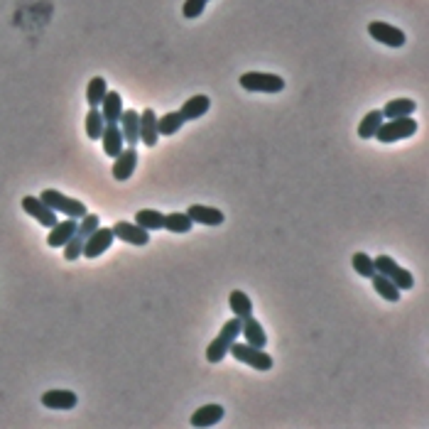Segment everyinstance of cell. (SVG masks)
I'll list each match as a JSON object with an SVG mask.
<instances>
[{
	"label": "cell",
	"instance_id": "6da1fadb",
	"mask_svg": "<svg viewBox=\"0 0 429 429\" xmlns=\"http://www.w3.org/2000/svg\"><path fill=\"white\" fill-rule=\"evenodd\" d=\"M238 336H240V319L233 317V319L226 321L221 334L209 344V349H206V361H209V363H221V361L228 356V349L233 346V341H238Z\"/></svg>",
	"mask_w": 429,
	"mask_h": 429
},
{
	"label": "cell",
	"instance_id": "7a4b0ae2",
	"mask_svg": "<svg viewBox=\"0 0 429 429\" xmlns=\"http://www.w3.org/2000/svg\"><path fill=\"white\" fill-rule=\"evenodd\" d=\"M417 133V120H412V115H405V118H388L380 123L378 133H375V140L378 143H398V140H407Z\"/></svg>",
	"mask_w": 429,
	"mask_h": 429
},
{
	"label": "cell",
	"instance_id": "3957f363",
	"mask_svg": "<svg viewBox=\"0 0 429 429\" xmlns=\"http://www.w3.org/2000/svg\"><path fill=\"white\" fill-rule=\"evenodd\" d=\"M40 199L45 201V204L50 206L52 211L69 216V219H81V216L89 214V211H86L84 201H81V199H71V196L61 194V191H57V189H45L40 194Z\"/></svg>",
	"mask_w": 429,
	"mask_h": 429
},
{
	"label": "cell",
	"instance_id": "277c9868",
	"mask_svg": "<svg viewBox=\"0 0 429 429\" xmlns=\"http://www.w3.org/2000/svg\"><path fill=\"white\" fill-rule=\"evenodd\" d=\"M240 86L255 94H279L284 89V79L277 74H268V71H245L240 76Z\"/></svg>",
	"mask_w": 429,
	"mask_h": 429
},
{
	"label": "cell",
	"instance_id": "5b68a950",
	"mask_svg": "<svg viewBox=\"0 0 429 429\" xmlns=\"http://www.w3.org/2000/svg\"><path fill=\"white\" fill-rule=\"evenodd\" d=\"M373 263H375V272L385 275V277H388L390 282L398 287V290H412V287H414L412 272L405 270V268H400V265L395 263L390 255H378V258H373Z\"/></svg>",
	"mask_w": 429,
	"mask_h": 429
},
{
	"label": "cell",
	"instance_id": "8992f818",
	"mask_svg": "<svg viewBox=\"0 0 429 429\" xmlns=\"http://www.w3.org/2000/svg\"><path fill=\"white\" fill-rule=\"evenodd\" d=\"M228 354L233 356L235 361H240V363L250 365V368H255V370L272 368V356L265 354L263 349H255V346H250V344H238V341H233Z\"/></svg>",
	"mask_w": 429,
	"mask_h": 429
},
{
	"label": "cell",
	"instance_id": "52a82bcc",
	"mask_svg": "<svg viewBox=\"0 0 429 429\" xmlns=\"http://www.w3.org/2000/svg\"><path fill=\"white\" fill-rule=\"evenodd\" d=\"M368 35L373 37L375 42H380V45H385V47H402L405 42H407V37H405V32L400 30V27H395V25H388V22H380V20H375V22H368Z\"/></svg>",
	"mask_w": 429,
	"mask_h": 429
},
{
	"label": "cell",
	"instance_id": "ba28073f",
	"mask_svg": "<svg viewBox=\"0 0 429 429\" xmlns=\"http://www.w3.org/2000/svg\"><path fill=\"white\" fill-rule=\"evenodd\" d=\"M115 240V235H113V228H103V226H99V228L94 231V233L86 238V243H84V253H81V258H89V260H94V258H99V255H103L106 250L110 248V243Z\"/></svg>",
	"mask_w": 429,
	"mask_h": 429
},
{
	"label": "cell",
	"instance_id": "9c48e42d",
	"mask_svg": "<svg viewBox=\"0 0 429 429\" xmlns=\"http://www.w3.org/2000/svg\"><path fill=\"white\" fill-rule=\"evenodd\" d=\"M113 235L123 240V243L140 245V248L150 243V231L140 228L138 224H130V221H118V224L113 226Z\"/></svg>",
	"mask_w": 429,
	"mask_h": 429
},
{
	"label": "cell",
	"instance_id": "30bf717a",
	"mask_svg": "<svg viewBox=\"0 0 429 429\" xmlns=\"http://www.w3.org/2000/svg\"><path fill=\"white\" fill-rule=\"evenodd\" d=\"M22 209H25L27 214L37 221V224L47 226V228H52V226L59 221V219H57V211H52L50 206L40 199V196H25V199H22Z\"/></svg>",
	"mask_w": 429,
	"mask_h": 429
},
{
	"label": "cell",
	"instance_id": "8fae6325",
	"mask_svg": "<svg viewBox=\"0 0 429 429\" xmlns=\"http://www.w3.org/2000/svg\"><path fill=\"white\" fill-rule=\"evenodd\" d=\"M113 170H110V175H113L115 182H128L130 177H133L135 167H138V152H135V147H123L120 150L118 157H113Z\"/></svg>",
	"mask_w": 429,
	"mask_h": 429
},
{
	"label": "cell",
	"instance_id": "7c38bea8",
	"mask_svg": "<svg viewBox=\"0 0 429 429\" xmlns=\"http://www.w3.org/2000/svg\"><path fill=\"white\" fill-rule=\"evenodd\" d=\"M120 133H123V140L128 147H135L140 143V113L133 108L123 110V115H120Z\"/></svg>",
	"mask_w": 429,
	"mask_h": 429
},
{
	"label": "cell",
	"instance_id": "4fadbf2b",
	"mask_svg": "<svg viewBox=\"0 0 429 429\" xmlns=\"http://www.w3.org/2000/svg\"><path fill=\"white\" fill-rule=\"evenodd\" d=\"M101 145H103V152L108 157H118L120 150L125 147L123 133H120L118 123H106L103 133H101Z\"/></svg>",
	"mask_w": 429,
	"mask_h": 429
},
{
	"label": "cell",
	"instance_id": "5bb4252c",
	"mask_svg": "<svg viewBox=\"0 0 429 429\" xmlns=\"http://www.w3.org/2000/svg\"><path fill=\"white\" fill-rule=\"evenodd\" d=\"M187 216H189L194 224H204V226H221L226 221L224 211L214 209V206H204V204H194L187 209Z\"/></svg>",
	"mask_w": 429,
	"mask_h": 429
},
{
	"label": "cell",
	"instance_id": "9a60e30c",
	"mask_svg": "<svg viewBox=\"0 0 429 429\" xmlns=\"http://www.w3.org/2000/svg\"><path fill=\"white\" fill-rule=\"evenodd\" d=\"M140 140L145 147H155L157 140H160V133H157V115L152 108H145L140 113Z\"/></svg>",
	"mask_w": 429,
	"mask_h": 429
},
{
	"label": "cell",
	"instance_id": "2e32d148",
	"mask_svg": "<svg viewBox=\"0 0 429 429\" xmlns=\"http://www.w3.org/2000/svg\"><path fill=\"white\" fill-rule=\"evenodd\" d=\"M76 226H79V219H66V221H57L52 226L50 235H47V245L50 248H64V243L76 233Z\"/></svg>",
	"mask_w": 429,
	"mask_h": 429
},
{
	"label": "cell",
	"instance_id": "e0dca14e",
	"mask_svg": "<svg viewBox=\"0 0 429 429\" xmlns=\"http://www.w3.org/2000/svg\"><path fill=\"white\" fill-rule=\"evenodd\" d=\"M42 405L50 409H74L79 405V398L71 390H50L42 395Z\"/></svg>",
	"mask_w": 429,
	"mask_h": 429
},
{
	"label": "cell",
	"instance_id": "ac0fdd59",
	"mask_svg": "<svg viewBox=\"0 0 429 429\" xmlns=\"http://www.w3.org/2000/svg\"><path fill=\"white\" fill-rule=\"evenodd\" d=\"M240 336L245 339V344L255 346V349H265V344H268L265 329L260 326V321L255 317H248V319L240 321Z\"/></svg>",
	"mask_w": 429,
	"mask_h": 429
},
{
	"label": "cell",
	"instance_id": "d6986e66",
	"mask_svg": "<svg viewBox=\"0 0 429 429\" xmlns=\"http://www.w3.org/2000/svg\"><path fill=\"white\" fill-rule=\"evenodd\" d=\"M101 115H103L106 123H118L120 115H123V96L118 91H108L101 101Z\"/></svg>",
	"mask_w": 429,
	"mask_h": 429
},
{
	"label": "cell",
	"instance_id": "ffe728a7",
	"mask_svg": "<svg viewBox=\"0 0 429 429\" xmlns=\"http://www.w3.org/2000/svg\"><path fill=\"white\" fill-rule=\"evenodd\" d=\"M224 414L226 412L221 405H204V407H199L191 414V424L194 427H214V424H219L224 419Z\"/></svg>",
	"mask_w": 429,
	"mask_h": 429
},
{
	"label": "cell",
	"instance_id": "44dd1931",
	"mask_svg": "<svg viewBox=\"0 0 429 429\" xmlns=\"http://www.w3.org/2000/svg\"><path fill=\"white\" fill-rule=\"evenodd\" d=\"M209 106H211L209 96L199 94V96H191L189 101H184V106L180 108V113H182V118H184V120H199L201 115L209 110Z\"/></svg>",
	"mask_w": 429,
	"mask_h": 429
},
{
	"label": "cell",
	"instance_id": "7402d4cb",
	"mask_svg": "<svg viewBox=\"0 0 429 429\" xmlns=\"http://www.w3.org/2000/svg\"><path fill=\"white\" fill-rule=\"evenodd\" d=\"M228 307H231V312H233V317H238L240 321L253 317V302H250V297L240 290H233L228 295Z\"/></svg>",
	"mask_w": 429,
	"mask_h": 429
},
{
	"label": "cell",
	"instance_id": "603a6c76",
	"mask_svg": "<svg viewBox=\"0 0 429 429\" xmlns=\"http://www.w3.org/2000/svg\"><path fill=\"white\" fill-rule=\"evenodd\" d=\"M414 110H417V103L412 99H395L388 101L380 113H383V118H405V115H412Z\"/></svg>",
	"mask_w": 429,
	"mask_h": 429
},
{
	"label": "cell",
	"instance_id": "cb8c5ba5",
	"mask_svg": "<svg viewBox=\"0 0 429 429\" xmlns=\"http://www.w3.org/2000/svg\"><path fill=\"white\" fill-rule=\"evenodd\" d=\"M135 224L145 231H160L162 224H165V214L155 209H140L138 214H135Z\"/></svg>",
	"mask_w": 429,
	"mask_h": 429
},
{
	"label": "cell",
	"instance_id": "d4e9b609",
	"mask_svg": "<svg viewBox=\"0 0 429 429\" xmlns=\"http://www.w3.org/2000/svg\"><path fill=\"white\" fill-rule=\"evenodd\" d=\"M106 94H108V81L103 76H94L89 81V86H86V101H89L91 108H99Z\"/></svg>",
	"mask_w": 429,
	"mask_h": 429
},
{
	"label": "cell",
	"instance_id": "484cf974",
	"mask_svg": "<svg viewBox=\"0 0 429 429\" xmlns=\"http://www.w3.org/2000/svg\"><path fill=\"white\" fill-rule=\"evenodd\" d=\"M184 123H187V120L182 118L180 110H172V113H165L162 118H157V133H160V135H175V133H180Z\"/></svg>",
	"mask_w": 429,
	"mask_h": 429
},
{
	"label": "cell",
	"instance_id": "4316f807",
	"mask_svg": "<svg viewBox=\"0 0 429 429\" xmlns=\"http://www.w3.org/2000/svg\"><path fill=\"white\" fill-rule=\"evenodd\" d=\"M191 226H194V221L184 214H180V211H175V214H167L165 216V224H162V228L172 231V233H189Z\"/></svg>",
	"mask_w": 429,
	"mask_h": 429
},
{
	"label": "cell",
	"instance_id": "83f0119b",
	"mask_svg": "<svg viewBox=\"0 0 429 429\" xmlns=\"http://www.w3.org/2000/svg\"><path fill=\"white\" fill-rule=\"evenodd\" d=\"M370 279H373L375 292H378V295L383 297V300H388V302H398V300H400V290H398V287H395L393 282H390L388 277H385V275L375 272Z\"/></svg>",
	"mask_w": 429,
	"mask_h": 429
},
{
	"label": "cell",
	"instance_id": "f1b7e54d",
	"mask_svg": "<svg viewBox=\"0 0 429 429\" xmlns=\"http://www.w3.org/2000/svg\"><path fill=\"white\" fill-rule=\"evenodd\" d=\"M380 123H383V113H380L378 108H375V110H370V113L365 115V118L358 123V135H361V138H363V140L375 138V133H378Z\"/></svg>",
	"mask_w": 429,
	"mask_h": 429
},
{
	"label": "cell",
	"instance_id": "f546056e",
	"mask_svg": "<svg viewBox=\"0 0 429 429\" xmlns=\"http://www.w3.org/2000/svg\"><path fill=\"white\" fill-rule=\"evenodd\" d=\"M103 128H106V120H103V115H101V110L91 108L89 115H86V135H89L91 140H101Z\"/></svg>",
	"mask_w": 429,
	"mask_h": 429
},
{
	"label": "cell",
	"instance_id": "4dcf8cb0",
	"mask_svg": "<svg viewBox=\"0 0 429 429\" xmlns=\"http://www.w3.org/2000/svg\"><path fill=\"white\" fill-rule=\"evenodd\" d=\"M351 265H354V270L361 275V277H368L370 279L375 275L373 258H370V255H365V253H356L354 258H351Z\"/></svg>",
	"mask_w": 429,
	"mask_h": 429
},
{
	"label": "cell",
	"instance_id": "1f68e13d",
	"mask_svg": "<svg viewBox=\"0 0 429 429\" xmlns=\"http://www.w3.org/2000/svg\"><path fill=\"white\" fill-rule=\"evenodd\" d=\"M206 3L204 0H184V6H182V15L187 17V20H196V17L204 13Z\"/></svg>",
	"mask_w": 429,
	"mask_h": 429
},
{
	"label": "cell",
	"instance_id": "d6a6232c",
	"mask_svg": "<svg viewBox=\"0 0 429 429\" xmlns=\"http://www.w3.org/2000/svg\"><path fill=\"white\" fill-rule=\"evenodd\" d=\"M204 3H209V0H204Z\"/></svg>",
	"mask_w": 429,
	"mask_h": 429
}]
</instances>
